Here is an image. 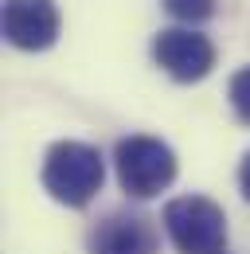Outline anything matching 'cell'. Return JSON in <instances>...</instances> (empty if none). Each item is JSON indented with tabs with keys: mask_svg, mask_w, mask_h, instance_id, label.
<instances>
[{
	"mask_svg": "<svg viewBox=\"0 0 250 254\" xmlns=\"http://www.w3.org/2000/svg\"><path fill=\"white\" fill-rule=\"evenodd\" d=\"M239 188H243V199L250 203V153L243 157V164H239Z\"/></svg>",
	"mask_w": 250,
	"mask_h": 254,
	"instance_id": "obj_9",
	"label": "cell"
},
{
	"mask_svg": "<svg viewBox=\"0 0 250 254\" xmlns=\"http://www.w3.org/2000/svg\"><path fill=\"white\" fill-rule=\"evenodd\" d=\"M0 28L20 51H47L59 39V8L55 0H4Z\"/></svg>",
	"mask_w": 250,
	"mask_h": 254,
	"instance_id": "obj_5",
	"label": "cell"
},
{
	"mask_svg": "<svg viewBox=\"0 0 250 254\" xmlns=\"http://www.w3.org/2000/svg\"><path fill=\"white\" fill-rule=\"evenodd\" d=\"M90 254H160L156 223L141 211H110L86 239Z\"/></svg>",
	"mask_w": 250,
	"mask_h": 254,
	"instance_id": "obj_6",
	"label": "cell"
},
{
	"mask_svg": "<svg viewBox=\"0 0 250 254\" xmlns=\"http://www.w3.org/2000/svg\"><path fill=\"white\" fill-rule=\"evenodd\" d=\"M114 164H118V184L125 195L133 199H153L176 180V153L145 133L122 137L114 149Z\"/></svg>",
	"mask_w": 250,
	"mask_h": 254,
	"instance_id": "obj_2",
	"label": "cell"
},
{
	"mask_svg": "<svg viewBox=\"0 0 250 254\" xmlns=\"http://www.w3.org/2000/svg\"><path fill=\"white\" fill-rule=\"evenodd\" d=\"M106 160L86 141H55L43 157V188L66 207H86L102 191Z\"/></svg>",
	"mask_w": 250,
	"mask_h": 254,
	"instance_id": "obj_1",
	"label": "cell"
},
{
	"mask_svg": "<svg viewBox=\"0 0 250 254\" xmlns=\"http://www.w3.org/2000/svg\"><path fill=\"white\" fill-rule=\"evenodd\" d=\"M164 231L180 254H223L227 215L207 195H180L164 203Z\"/></svg>",
	"mask_w": 250,
	"mask_h": 254,
	"instance_id": "obj_3",
	"label": "cell"
},
{
	"mask_svg": "<svg viewBox=\"0 0 250 254\" xmlns=\"http://www.w3.org/2000/svg\"><path fill=\"white\" fill-rule=\"evenodd\" d=\"M168 16L184 20V24H203L215 16V0H160Z\"/></svg>",
	"mask_w": 250,
	"mask_h": 254,
	"instance_id": "obj_7",
	"label": "cell"
},
{
	"mask_svg": "<svg viewBox=\"0 0 250 254\" xmlns=\"http://www.w3.org/2000/svg\"><path fill=\"white\" fill-rule=\"evenodd\" d=\"M153 59L176 82H203L215 66V43L191 28H164L153 35Z\"/></svg>",
	"mask_w": 250,
	"mask_h": 254,
	"instance_id": "obj_4",
	"label": "cell"
},
{
	"mask_svg": "<svg viewBox=\"0 0 250 254\" xmlns=\"http://www.w3.org/2000/svg\"><path fill=\"white\" fill-rule=\"evenodd\" d=\"M227 98H231V110H235V118L250 126V66H243V70H235V74H231Z\"/></svg>",
	"mask_w": 250,
	"mask_h": 254,
	"instance_id": "obj_8",
	"label": "cell"
}]
</instances>
